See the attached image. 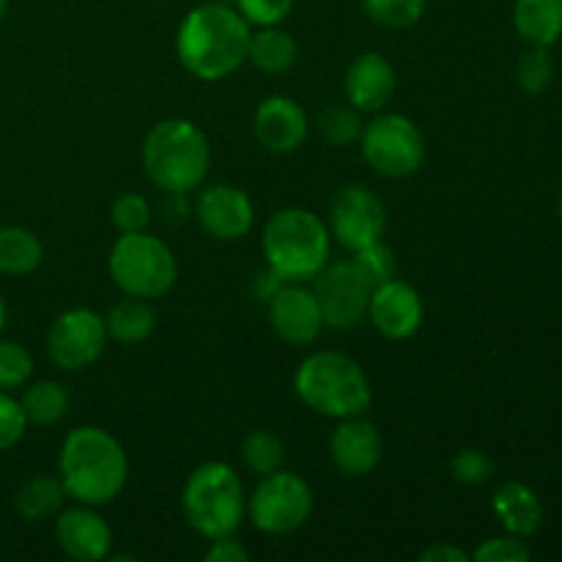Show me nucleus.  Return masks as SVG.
<instances>
[{
  "instance_id": "obj_1",
  "label": "nucleus",
  "mask_w": 562,
  "mask_h": 562,
  "mask_svg": "<svg viewBox=\"0 0 562 562\" xmlns=\"http://www.w3.org/2000/svg\"><path fill=\"white\" fill-rule=\"evenodd\" d=\"M252 27L228 3H201L190 9L176 31V55L192 77L217 82L247 64Z\"/></svg>"
},
{
  "instance_id": "obj_2",
  "label": "nucleus",
  "mask_w": 562,
  "mask_h": 562,
  "mask_svg": "<svg viewBox=\"0 0 562 562\" xmlns=\"http://www.w3.org/2000/svg\"><path fill=\"white\" fill-rule=\"evenodd\" d=\"M58 477L69 499L82 505H110L130 481V456L119 437L99 426L66 434L58 453Z\"/></svg>"
},
{
  "instance_id": "obj_3",
  "label": "nucleus",
  "mask_w": 562,
  "mask_h": 562,
  "mask_svg": "<svg viewBox=\"0 0 562 562\" xmlns=\"http://www.w3.org/2000/svg\"><path fill=\"white\" fill-rule=\"evenodd\" d=\"M140 162L157 190L192 195L201 190L212 168V146L195 121L162 119L143 137Z\"/></svg>"
},
{
  "instance_id": "obj_4",
  "label": "nucleus",
  "mask_w": 562,
  "mask_h": 562,
  "mask_svg": "<svg viewBox=\"0 0 562 562\" xmlns=\"http://www.w3.org/2000/svg\"><path fill=\"white\" fill-rule=\"evenodd\" d=\"M294 393L302 404L329 420L360 417L371 409L373 387L366 368L344 351H316L294 373Z\"/></svg>"
},
{
  "instance_id": "obj_5",
  "label": "nucleus",
  "mask_w": 562,
  "mask_h": 562,
  "mask_svg": "<svg viewBox=\"0 0 562 562\" xmlns=\"http://www.w3.org/2000/svg\"><path fill=\"white\" fill-rule=\"evenodd\" d=\"M267 267L274 269L285 283L313 280L329 261L327 223L305 206H285L267 220L261 234Z\"/></svg>"
},
{
  "instance_id": "obj_6",
  "label": "nucleus",
  "mask_w": 562,
  "mask_h": 562,
  "mask_svg": "<svg viewBox=\"0 0 562 562\" xmlns=\"http://www.w3.org/2000/svg\"><path fill=\"white\" fill-rule=\"evenodd\" d=\"M181 514L206 541L236 536L247 516V494L234 467L225 461H206L195 467L181 488Z\"/></svg>"
},
{
  "instance_id": "obj_7",
  "label": "nucleus",
  "mask_w": 562,
  "mask_h": 562,
  "mask_svg": "<svg viewBox=\"0 0 562 562\" xmlns=\"http://www.w3.org/2000/svg\"><path fill=\"white\" fill-rule=\"evenodd\" d=\"M108 272L124 296L162 300L179 280V261L168 241L140 231L115 239L108 256Z\"/></svg>"
},
{
  "instance_id": "obj_8",
  "label": "nucleus",
  "mask_w": 562,
  "mask_h": 562,
  "mask_svg": "<svg viewBox=\"0 0 562 562\" xmlns=\"http://www.w3.org/2000/svg\"><path fill=\"white\" fill-rule=\"evenodd\" d=\"M362 159L384 179L415 176L426 162V135L404 113L379 110L360 135Z\"/></svg>"
},
{
  "instance_id": "obj_9",
  "label": "nucleus",
  "mask_w": 562,
  "mask_h": 562,
  "mask_svg": "<svg viewBox=\"0 0 562 562\" xmlns=\"http://www.w3.org/2000/svg\"><path fill=\"white\" fill-rule=\"evenodd\" d=\"M316 508L311 483L289 470L263 475L247 497V516L263 536H291L302 530Z\"/></svg>"
},
{
  "instance_id": "obj_10",
  "label": "nucleus",
  "mask_w": 562,
  "mask_h": 562,
  "mask_svg": "<svg viewBox=\"0 0 562 562\" xmlns=\"http://www.w3.org/2000/svg\"><path fill=\"white\" fill-rule=\"evenodd\" d=\"M108 340L102 313L91 307H69L49 324L47 357L60 371H86L97 366L108 349Z\"/></svg>"
},
{
  "instance_id": "obj_11",
  "label": "nucleus",
  "mask_w": 562,
  "mask_h": 562,
  "mask_svg": "<svg viewBox=\"0 0 562 562\" xmlns=\"http://www.w3.org/2000/svg\"><path fill=\"white\" fill-rule=\"evenodd\" d=\"M329 236L349 252L384 239L387 209L366 184H346L333 195L327 209Z\"/></svg>"
},
{
  "instance_id": "obj_12",
  "label": "nucleus",
  "mask_w": 562,
  "mask_h": 562,
  "mask_svg": "<svg viewBox=\"0 0 562 562\" xmlns=\"http://www.w3.org/2000/svg\"><path fill=\"white\" fill-rule=\"evenodd\" d=\"M371 285L357 272L351 258L327 261V267L313 278V294L322 307L324 327L329 329H355L368 322V302H371Z\"/></svg>"
},
{
  "instance_id": "obj_13",
  "label": "nucleus",
  "mask_w": 562,
  "mask_h": 562,
  "mask_svg": "<svg viewBox=\"0 0 562 562\" xmlns=\"http://www.w3.org/2000/svg\"><path fill=\"white\" fill-rule=\"evenodd\" d=\"M195 220L217 241L245 239L256 225V206L252 198L236 184H206L198 190L195 198Z\"/></svg>"
},
{
  "instance_id": "obj_14",
  "label": "nucleus",
  "mask_w": 562,
  "mask_h": 562,
  "mask_svg": "<svg viewBox=\"0 0 562 562\" xmlns=\"http://www.w3.org/2000/svg\"><path fill=\"white\" fill-rule=\"evenodd\" d=\"M272 333L283 344L302 349L313 346L324 333V316L316 294L305 283H283L267 302Z\"/></svg>"
},
{
  "instance_id": "obj_15",
  "label": "nucleus",
  "mask_w": 562,
  "mask_h": 562,
  "mask_svg": "<svg viewBox=\"0 0 562 562\" xmlns=\"http://www.w3.org/2000/svg\"><path fill=\"white\" fill-rule=\"evenodd\" d=\"M423 318H426V305H423L420 291L406 280L393 278L371 291L368 322L382 338L409 340L412 335L420 333Z\"/></svg>"
},
{
  "instance_id": "obj_16",
  "label": "nucleus",
  "mask_w": 562,
  "mask_h": 562,
  "mask_svg": "<svg viewBox=\"0 0 562 562\" xmlns=\"http://www.w3.org/2000/svg\"><path fill=\"white\" fill-rule=\"evenodd\" d=\"M311 119L305 108L294 97L285 93H272L263 99L252 115V132L256 140L267 148L269 154H294L311 135Z\"/></svg>"
},
{
  "instance_id": "obj_17",
  "label": "nucleus",
  "mask_w": 562,
  "mask_h": 562,
  "mask_svg": "<svg viewBox=\"0 0 562 562\" xmlns=\"http://www.w3.org/2000/svg\"><path fill=\"white\" fill-rule=\"evenodd\" d=\"M55 541L66 558L77 562L108 560L113 549V530L93 510V505L77 503L75 508H60L55 514Z\"/></svg>"
},
{
  "instance_id": "obj_18",
  "label": "nucleus",
  "mask_w": 562,
  "mask_h": 562,
  "mask_svg": "<svg viewBox=\"0 0 562 562\" xmlns=\"http://www.w3.org/2000/svg\"><path fill=\"white\" fill-rule=\"evenodd\" d=\"M384 453V442L379 428L366 415L338 420L329 437V459L335 470L346 477H366L379 467Z\"/></svg>"
},
{
  "instance_id": "obj_19",
  "label": "nucleus",
  "mask_w": 562,
  "mask_h": 562,
  "mask_svg": "<svg viewBox=\"0 0 562 562\" xmlns=\"http://www.w3.org/2000/svg\"><path fill=\"white\" fill-rule=\"evenodd\" d=\"M398 77L393 64L382 53H362L349 64L344 75V91L349 104L360 113H379L393 99Z\"/></svg>"
},
{
  "instance_id": "obj_20",
  "label": "nucleus",
  "mask_w": 562,
  "mask_h": 562,
  "mask_svg": "<svg viewBox=\"0 0 562 562\" xmlns=\"http://www.w3.org/2000/svg\"><path fill=\"white\" fill-rule=\"evenodd\" d=\"M492 508L497 514L505 532L516 538H530L543 521V505L530 486L519 481H508L494 492Z\"/></svg>"
},
{
  "instance_id": "obj_21",
  "label": "nucleus",
  "mask_w": 562,
  "mask_h": 562,
  "mask_svg": "<svg viewBox=\"0 0 562 562\" xmlns=\"http://www.w3.org/2000/svg\"><path fill=\"white\" fill-rule=\"evenodd\" d=\"M300 58V44L280 25L256 27L247 44V64L256 66L263 75H285Z\"/></svg>"
},
{
  "instance_id": "obj_22",
  "label": "nucleus",
  "mask_w": 562,
  "mask_h": 562,
  "mask_svg": "<svg viewBox=\"0 0 562 562\" xmlns=\"http://www.w3.org/2000/svg\"><path fill=\"white\" fill-rule=\"evenodd\" d=\"M514 27L527 44L552 47L562 38V0H516Z\"/></svg>"
},
{
  "instance_id": "obj_23",
  "label": "nucleus",
  "mask_w": 562,
  "mask_h": 562,
  "mask_svg": "<svg viewBox=\"0 0 562 562\" xmlns=\"http://www.w3.org/2000/svg\"><path fill=\"white\" fill-rule=\"evenodd\" d=\"M104 327H108L110 340L124 346H137L148 340L157 329V311H154L151 300H140V296H124L110 307L104 316Z\"/></svg>"
},
{
  "instance_id": "obj_24",
  "label": "nucleus",
  "mask_w": 562,
  "mask_h": 562,
  "mask_svg": "<svg viewBox=\"0 0 562 562\" xmlns=\"http://www.w3.org/2000/svg\"><path fill=\"white\" fill-rule=\"evenodd\" d=\"M44 261V245L25 225H3L0 228V274L25 278L36 272Z\"/></svg>"
},
{
  "instance_id": "obj_25",
  "label": "nucleus",
  "mask_w": 562,
  "mask_h": 562,
  "mask_svg": "<svg viewBox=\"0 0 562 562\" xmlns=\"http://www.w3.org/2000/svg\"><path fill=\"white\" fill-rule=\"evenodd\" d=\"M66 499H69V494H66L58 475H33L16 488L14 508L25 521H42L53 519L64 508Z\"/></svg>"
},
{
  "instance_id": "obj_26",
  "label": "nucleus",
  "mask_w": 562,
  "mask_h": 562,
  "mask_svg": "<svg viewBox=\"0 0 562 562\" xmlns=\"http://www.w3.org/2000/svg\"><path fill=\"white\" fill-rule=\"evenodd\" d=\"M20 404L27 417V426H55V423H60L69 415L71 395L60 382L38 379V382L25 384Z\"/></svg>"
},
{
  "instance_id": "obj_27",
  "label": "nucleus",
  "mask_w": 562,
  "mask_h": 562,
  "mask_svg": "<svg viewBox=\"0 0 562 562\" xmlns=\"http://www.w3.org/2000/svg\"><path fill=\"white\" fill-rule=\"evenodd\" d=\"M241 461L250 472L256 475H272V472L283 470V461H285V445L283 439L278 437L274 431L269 428H256L245 437L241 442Z\"/></svg>"
},
{
  "instance_id": "obj_28",
  "label": "nucleus",
  "mask_w": 562,
  "mask_h": 562,
  "mask_svg": "<svg viewBox=\"0 0 562 562\" xmlns=\"http://www.w3.org/2000/svg\"><path fill=\"white\" fill-rule=\"evenodd\" d=\"M313 126H316L318 137L329 146H351V143H360L366 121H362V113L355 104L346 102L322 110Z\"/></svg>"
},
{
  "instance_id": "obj_29",
  "label": "nucleus",
  "mask_w": 562,
  "mask_h": 562,
  "mask_svg": "<svg viewBox=\"0 0 562 562\" xmlns=\"http://www.w3.org/2000/svg\"><path fill=\"white\" fill-rule=\"evenodd\" d=\"M428 0H360L362 14L379 27L390 31H404V27L417 25L426 14Z\"/></svg>"
},
{
  "instance_id": "obj_30",
  "label": "nucleus",
  "mask_w": 562,
  "mask_h": 562,
  "mask_svg": "<svg viewBox=\"0 0 562 562\" xmlns=\"http://www.w3.org/2000/svg\"><path fill=\"white\" fill-rule=\"evenodd\" d=\"M516 82L530 97L549 91V86L554 82V58L549 53V47L527 44V49L516 60Z\"/></svg>"
},
{
  "instance_id": "obj_31",
  "label": "nucleus",
  "mask_w": 562,
  "mask_h": 562,
  "mask_svg": "<svg viewBox=\"0 0 562 562\" xmlns=\"http://www.w3.org/2000/svg\"><path fill=\"white\" fill-rule=\"evenodd\" d=\"M351 261H355L357 272L366 278V283L371 285V289L393 280L395 269H398V263H395V252L384 245V239L373 241V245L362 247V250H355L351 252Z\"/></svg>"
},
{
  "instance_id": "obj_32",
  "label": "nucleus",
  "mask_w": 562,
  "mask_h": 562,
  "mask_svg": "<svg viewBox=\"0 0 562 562\" xmlns=\"http://www.w3.org/2000/svg\"><path fill=\"white\" fill-rule=\"evenodd\" d=\"M33 376V357L16 340L0 338V390L11 393L31 382Z\"/></svg>"
},
{
  "instance_id": "obj_33",
  "label": "nucleus",
  "mask_w": 562,
  "mask_h": 562,
  "mask_svg": "<svg viewBox=\"0 0 562 562\" xmlns=\"http://www.w3.org/2000/svg\"><path fill=\"white\" fill-rule=\"evenodd\" d=\"M110 220H113L119 234H140L151 225L154 209L140 192H124V195L115 198L113 209H110Z\"/></svg>"
},
{
  "instance_id": "obj_34",
  "label": "nucleus",
  "mask_w": 562,
  "mask_h": 562,
  "mask_svg": "<svg viewBox=\"0 0 562 562\" xmlns=\"http://www.w3.org/2000/svg\"><path fill=\"white\" fill-rule=\"evenodd\" d=\"M236 11L250 27H272L289 20L294 0H236Z\"/></svg>"
},
{
  "instance_id": "obj_35",
  "label": "nucleus",
  "mask_w": 562,
  "mask_h": 562,
  "mask_svg": "<svg viewBox=\"0 0 562 562\" xmlns=\"http://www.w3.org/2000/svg\"><path fill=\"white\" fill-rule=\"evenodd\" d=\"M450 472H453L456 481L464 483V486H483V483L494 477V461L488 459L486 453H481V450L467 448L453 456Z\"/></svg>"
},
{
  "instance_id": "obj_36",
  "label": "nucleus",
  "mask_w": 562,
  "mask_h": 562,
  "mask_svg": "<svg viewBox=\"0 0 562 562\" xmlns=\"http://www.w3.org/2000/svg\"><path fill=\"white\" fill-rule=\"evenodd\" d=\"M27 431V417L22 404L11 393L0 390V453L16 448Z\"/></svg>"
},
{
  "instance_id": "obj_37",
  "label": "nucleus",
  "mask_w": 562,
  "mask_h": 562,
  "mask_svg": "<svg viewBox=\"0 0 562 562\" xmlns=\"http://www.w3.org/2000/svg\"><path fill=\"white\" fill-rule=\"evenodd\" d=\"M532 558V549L527 547L525 538L516 536H499V538H488L486 543L475 549L472 560L477 562H527Z\"/></svg>"
},
{
  "instance_id": "obj_38",
  "label": "nucleus",
  "mask_w": 562,
  "mask_h": 562,
  "mask_svg": "<svg viewBox=\"0 0 562 562\" xmlns=\"http://www.w3.org/2000/svg\"><path fill=\"white\" fill-rule=\"evenodd\" d=\"M206 562H247L250 560V552L241 541H236V536H225V538H214L209 541L206 554H203Z\"/></svg>"
},
{
  "instance_id": "obj_39",
  "label": "nucleus",
  "mask_w": 562,
  "mask_h": 562,
  "mask_svg": "<svg viewBox=\"0 0 562 562\" xmlns=\"http://www.w3.org/2000/svg\"><path fill=\"white\" fill-rule=\"evenodd\" d=\"M420 562H470L472 554H467L464 549L453 547V543H434V547L423 549Z\"/></svg>"
},
{
  "instance_id": "obj_40",
  "label": "nucleus",
  "mask_w": 562,
  "mask_h": 562,
  "mask_svg": "<svg viewBox=\"0 0 562 562\" xmlns=\"http://www.w3.org/2000/svg\"><path fill=\"white\" fill-rule=\"evenodd\" d=\"M5 322H9V307H5V300H3V296H0V338H3Z\"/></svg>"
},
{
  "instance_id": "obj_41",
  "label": "nucleus",
  "mask_w": 562,
  "mask_h": 562,
  "mask_svg": "<svg viewBox=\"0 0 562 562\" xmlns=\"http://www.w3.org/2000/svg\"><path fill=\"white\" fill-rule=\"evenodd\" d=\"M5 14H9V0H0V25H3Z\"/></svg>"
},
{
  "instance_id": "obj_42",
  "label": "nucleus",
  "mask_w": 562,
  "mask_h": 562,
  "mask_svg": "<svg viewBox=\"0 0 562 562\" xmlns=\"http://www.w3.org/2000/svg\"><path fill=\"white\" fill-rule=\"evenodd\" d=\"M558 212H560V223H562V195H560V203H558Z\"/></svg>"
}]
</instances>
